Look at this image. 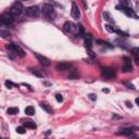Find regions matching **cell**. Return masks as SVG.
Returning a JSON list of instances; mask_svg holds the SVG:
<instances>
[{"label": "cell", "mask_w": 139, "mask_h": 139, "mask_svg": "<svg viewBox=\"0 0 139 139\" xmlns=\"http://www.w3.org/2000/svg\"><path fill=\"white\" fill-rule=\"evenodd\" d=\"M43 14L45 15V18H47L48 20H54L57 16V12H55L54 8L51 4H43Z\"/></svg>", "instance_id": "obj_1"}, {"label": "cell", "mask_w": 139, "mask_h": 139, "mask_svg": "<svg viewBox=\"0 0 139 139\" xmlns=\"http://www.w3.org/2000/svg\"><path fill=\"white\" fill-rule=\"evenodd\" d=\"M0 20H1V23L4 24V25L9 26L13 23L14 21V15L11 13V12H3L0 16Z\"/></svg>", "instance_id": "obj_2"}, {"label": "cell", "mask_w": 139, "mask_h": 139, "mask_svg": "<svg viewBox=\"0 0 139 139\" xmlns=\"http://www.w3.org/2000/svg\"><path fill=\"white\" fill-rule=\"evenodd\" d=\"M23 11H24V7H23V4H22L21 2H19V1L14 2V3L11 6V9H10V12H11L12 14H13L14 16H19V15H21V14L23 13Z\"/></svg>", "instance_id": "obj_3"}, {"label": "cell", "mask_w": 139, "mask_h": 139, "mask_svg": "<svg viewBox=\"0 0 139 139\" xmlns=\"http://www.w3.org/2000/svg\"><path fill=\"white\" fill-rule=\"evenodd\" d=\"M25 14L30 18H38L40 14V9L38 6H32L25 9Z\"/></svg>", "instance_id": "obj_4"}, {"label": "cell", "mask_w": 139, "mask_h": 139, "mask_svg": "<svg viewBox=\"0 0 139 139\" xmlns=\"http://www.w3.org/2000/svg\"><path fill=\"white\" fill-rule=\"evenodd\" d=\"M63 28H64L65 32H67L70 34H76V35H78V25H75L74 23H72L70 21L65 22L64 25H63Z\"/></svg>", "instance_id": "obj_5"}, {"label": "cell", "mask_w": 139, "mask_h": 139, "mask_svg": "<svg viewBox=\"0 0 139 139\" xmlns=\"http://www.w3.org/2000/svg\"><path fill=\"white\" fill-rule=\"evenodd\" d=\"M116 9L118 10H121V11H123V12H125L126 13V15H128L129 18H134V19H139V16L137 15V14L135 13V12L133 11V9L131 8H129V7H123V6H116Z\"/></svg>", "instance_id": "obj_6"}, {"label": "cell", "mask_w": 139, "mask_h": 139, "mask_svg": "<svg viewBox=\"0 0 139 139\" xmlns=\"http://www.w3.org/2000/svg\"><path fill=\"white\" fill-rule=\"evenodd\" d=\"M101 75L102 77L104 78H108V79H112L115 77V71L113 69H109V67H104V69L101 70Z\"/></svg>", "instance_id": "obj_7"}, {"label": "cell", "mask_w": 139, "mask_h": 139, "mask_svg": "<svg viewBox=\"0 0 139 139\" xmlns=\"http://www.w3.org/2000/svg\"><path fill=\"white\" fill-rule=\"evenodd\" d=\"M7 48H8V49H10V50H12V51H14L15 53H18V54L20 55L21 58H23L24 55H25V52H24V51L22 50L18 45H16V43H8V45H7Z\"/></svg>", "instance_id": "obj_8"}, {"label": "cell", "mask_w": 139, "mask_h": 139, "mask_svg": "<svg viewBox=\"0 0 139 139\" xmlns=\"http://www.w3.org/2000/svg\"><path fill=\"white\" fill-rule=\"evenodd\" d=\"M123 71H124L125 73H128V72H131V71H133L131 60L129 59L128 57H125V58H124V61H123Z\"/></svg>", "instance_id": "obj_9"}, {"label": "cell", "mask_w": 139, "mask_h": 139, "mask_svg": "<svg viewBox=\"0 0 139 139\" xmlns=\"http://www.w3.org/2000/svg\"><path fill=\"white\" fill-rule=\"evenodd\" d=\"M71 15H72V18L74 19V20H78L79 15H80L78 7H77V4L75 3L74 1H72V10H71Z\"/></svg>", "instance_id": "obj_10"}, {"label": "cell", "mask_w": 139, "mask_h": 139, "mask_svg": "<svg viewBox=\"0 0 139 139\" xmlns=\"http://www.w3.org/2000/svg\"><path fill=\"white\" fill-rule=\"evenodd\" d=\"M35 55H36L37 60L39 61V63L43 65V66H50L51 62H50V60L48 59V58L43 57V55H41V54H35Z\"/></svg>", "instance_id": "obj_11"}, {"label": "cell", "mask_w": 139, "mask_h": 139, "mask_svg": "<svg viewBox=\"0 0 139 139\" xmlns=\"http://www.w3.org/2000/svg\"><path fill=\"white\" fill-rule=\"evenodd\" d=\"M23 126H25L26 128H30V129H35L37 127L36 123L34 121H32V119H25V121H23Z\"/></svg>", "instance_id": "obj_12"}, {"label": "cell", "mask_w": 139, "mask_h": 139, "mask_svg": "<svg viewBox=\"0 0 139 139\" xmlns=\"http://www.w3.org/2000/svg\"><path fill=\"white\" fill-rule=\"evenodd\" d=\"M70 69H72V64L71 63H59L57 65L58 71H67Z\"/></svg>", "instance_id": "obj_13"}, {"label": "cell", "mask_w": 139, "mask_h": 139, "mask_svg": "<svg viewBox=\"0 0 139 139\" xmlns=\"http://www.w3.org/2000/svg\"><path fill=\"white\" fill-rule=\"evenodd\" d=\"M25 114L28 116H33L34 114H35V109H34V107L32 106H28L25 108Z\"/></svg>", "instance_id": "obj_14"}, {"label": "cell", "mask_w": 139, "mask_h": 139, "mask_svg": "<svg viewBox=\"0 0 139 139\" xmlns=\"http://www.w3.org/2000/svg\"><path fill=\"white\" fill-rule=\"evenodd\" d=\"M121 135H125V136H130L133 134V129L131 128H122L119 131Z\"/></svg>", "instance_id": "obj_15"}, {"label": "cell", "mask_w": 139, "mask_h": 139, "mask_svg": "<svg viewBox=\"0 0 139 139\" xmlns=\"http://www.w3.org/2000/svg\"><path fill=\"white\" fill-rule=\"evenodd\" d=\"M7 113L10 114V115H14V114L19 113V108H15V107H11L7 110Z\"/></svg>", "instance_id": "obj_16"}, {"label": "cell", "mask_w": 139, "mask_h": 139, "mask_svg": "<svg viewBox=\"0 0 139 139\" xmlns=\"http://www.w3.org/2000/svg\"><path fill=\"white\" fill-rule=\"evenodd\" d=\"M40 107H41V108H43V110H46V111H47L48 113H52V112H53V110L51 109L47 103H40Z\"/></svg>", "instance_id": "obj_17"}, {"label": "cell", "mask_w": 139, "mask_h": 139, "mask_svg": "<svg viewBox=\"0 0 139 139\" xmlns=\"http://www.w3.org/2000/svg\"><path fill=\"white\" fill-rule=\"evenodd\" d=\"M16 133L18 134H21V135H23V134L26 133V127L25 126H19V127H16Z\"/></svg>", "instance_id": "obj_18"}, {"label": "cell", "mask_w": 139, "mask_h": 139, "mask_svg": "<svg viewBox=\"0 0 139 139\" xmlns=\"http://www.w3.org/2000/svg\"><path fill=\"white\" fill-rule=\"evenodd\" d=\"M69 78L70 79H76V78H78V73L75 72V71H72V73L69 75Z\"/></svg>", "instance_id": "obj_19"}, {"label": "cell", "mask_w": 139, "mask_h": 139, "mask_svg": "<svg viewBox=\"0 0 139 139\" xmlns=\"http://www.w3.org/2000/svg\"><path fill=\"white\" fill-rule=\"evenodd\" d=\"M32 73H33L34 75H36V76H38V77H43V73L39 72L38 70H32Z\"/></svg>", "instance_id": "obj_20"}, {"label": "cell", "mask_w": 139, "mask_h": 139, "mask_svg": "<svg viewBox=\"0 0 139 139\" xmlns=\"http://www.w3.org/2000/svg\"><path fill=\"white\" fill-rule=\"evenodd\" d=\"M4 84H6L7 88H9V89H11V88H13V87H15V86H16L15 84H13V83L10 82V80H7V82L4 83Z\"/></svg>", "instance_id": "obj_21"}, {"label": "cell", "mask_w": 139, "mask_h": 139, "mask_svg": "<svg viewBox=\"0 0 139 139\" xmlns=\"http://www.w3.org/2000/svg\"><path fill=\"white\" fill-rule=\"evenodd\" d=\"M130 52L133 53L134 55H136V57H139V47H135V48H133V49L130 50Z\"/></svg>", "instance_id": "obj_22"}, {"label": "cell", "mask_w": 139, "mask_h": 139, "mask_svg": "<svg viewBox=\"0 0 139 139\" xmlns=\"http://www.w3.org/2000/svg\"><path fill=\"white\" fill-rule=\"evenodd\" d=\"M106 28H107V31L111 32V33H115V32H116V28H114L113 26H111L110 24H107V25H106Z\"/></svg>", "instance_id": "obj_23"}, {"label": "cell", "mask_w": 139, "mask_h": 139, "mask_svg": "<svg viewBox=\"0 0 139 139\" xmlns=\"http://www.w3.org/2000/svg\"><path fill=\"white\" fill-rule=\"evenodd\" d=\"M119 3H121V6H123V7H129L128 0H119Z\"/></svg>", "instance_id": "obj_24"}, {"label": "cell", "mask_w": 139, "mask_h": 139, "mask_svg": "<svg viewBox=\"0 0 139 139\" xmlns=\"http://www.w3.org/2000/svg\"><path fill=\"white\" fill-rule=\"evenodd\" d=\"M97 43H98L99 45H102V46H107V47H110V48L112 47V46H111V45H109V43H107V41H102V40H97Z\"/></svg>", "instance_id": "obj_25"}, {"label": "cell", "mask_w": 139, "mask_h": 139, "mask_svg": "<svg viewBox=\"0 0 139 139\" xmlns=\"http://www.w3.org/2000/svg\"><path fill=\"white\" fill-rule=\"evenodd\" d=\"M86 48H87V50H90L91 49V46H92V43H91V40H87L86 39Z\"/></svg>", "instance_id": "obj_26"}, {"label": "cell", "mask_w": 139, "mask_h": 139, "mask_svg": "<svg viewBox=\"0 0 139 139\" xmlns=\"http://www.w3.org/2000/svg\"><path fill=\"white\" fill-rule=\"evenodd\" d=\"M55 100H57L58 102H62L63 101V97L58 94V95H55Z\"/></svg>", "instance_id": "obj_27"}, {"label": "cell", "mask_w": 139, "mask_h": 139, "mask_svg": "<svg viewBox=\"0 0 139 139\" xmlns=\"http://www.w3.org/2000/svg\"><path fill=\"white\" fill-rule=\"evenodd\" d=\"M103 18L106 19L107 21H110V20H111V19H110V14L108 13V12H104V13H103Z\"/></svg>", "instance_id": "obj_28"}, {"label": "cell", "mask_w": 139, "mask_h": 139, "mask_svg": "<svg viewBox=\"0 0 139 139\" xmlns=\"http://www.w3.org/2000/svg\"><path fill=\"white\" fill-rule=\"evenodd\" d=\"M88 97H89L90 100H94V101H95V100H97V96H96L95 94H89Z\"/></svg>", "instance_id": "obj_29"}, {"label": "cell", "mask_w": 139, "mask_h": 139, "mask_svg": "<svg viewBox=\"0 0 139 139\" xmlns=\"http://www.w3.org/2000/svg\"><path fill=\"white\" fill-rule=\"evenodd\" d=\"M0 34H1V36H2V37H3V38H7V37H9V33H7V32H3V31H1V32H0Z\"/></svg>", "instance_id": "obj_30"}, {"label": "cell", "mask_w": 139, "mask_h": 139, "mask_svg": "<svg viewBox=\"0 0 139 139\" xmlns=\"http://www.w3.org/2000/svg\"><path fill=\"white\" fill-rule=\"evenodd\" d=\"M125 85H127L128 88H130V89H135V87H134V85H133V84H129V83H125Z\"/></svg>", "instance_id": "obj_31"}, {"label": "cell", "mask_w": 139, "mask_h": 139, "mask_svg": "<svg viewBox=\"0 0 139 139\" xmlns=\"http://www.w3.org/2000/svg\"><path fill=\"white\" fill-rule=\"evenodd\" d=\"M82 2H83V4H84L85 9H87V8H88V4L86 3V1H85V0H82Z\"/></svg>", "instance_id": "obj_32"}, {"label": "cell", "mask_w": 139, "mask_h": 139, "mask_svg": "<svg viewBox=\"0 0 139 139\" xmlns=\"http://www.w3.org/2000/svg\"><path fill=\"white\" fill-rule=\"evenodd\" d=\"M126 104H127V107H129V108H131V107H133V104H131V102L126 101Z\"/></svg>", "instance_id": "obj_33"}, {"label": "cell", "mask_w": 139, "mask_h": 139, "mask_svg": "<svg viewBox=\"0 0 139 139\" xmlns=\"http://www.w3.org/2000/svg\"><path fill=\"white\" fill-rule=\"evenodd\" d=\"M135 102H136V104L139 107V98H136V100H135Z\"/></svg>", "instance_id": "obj_34"}, {"label": "cell", "mask_w": 139, "mask_h": 139, "mask_svg": "<svg viewBox=\"0 0 139 139\" xmlns=\"http://www.w3.org/2000/svg\"><path fill=\"white\" fill-rule=\"evenodd\" d=\"M136 63L139 64V57H136Z\"/></svg>", "instance_id": "obj_35"}, {"label": "cell", "mask_w": 139, "mask_h": 139, "mask_svg": "<svg viewBox=\"0 0 139 139\" xmlns=\"http://www.w3.org/2000/svg\"><path fill=\"white\" fill-rule=\"evenodd\" d=\"M102 91H103V92H109V89H107V88L104 89V88H103V89H102Z\"/></svg>", "instance_id": "obj_36"}, {"label": "cell", "mask_w": 139, "mask_h": 139, "mask_svg": "<svg viewBox=\"0 0 139 139\" xmlns=\"http://www.w3.org/2000/svg\"><path fill=\"white\" fill-rule=\"evenodd\" d=\"M21 1H27V0H21Z\"/></svg>", "instance_id": "obj_37"}]
</instances>
